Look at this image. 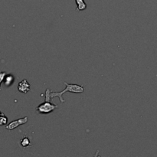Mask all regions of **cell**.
Masks as SVG:
<instances>
[{
    "instance_id": "5b68a950",
    "label": "cell",
    "mask_w": 157,
    "mask_h": 157,
    "mask_svg": "<svg viewBox=\"0 0 157 157\" xmlns=\"http://www.w3.org/2000/svg\"><path fill=\"white\" fill-rule=\"evenodd\" d=\"M76 3H77V11H83L87 9V4L84 0H75Z\"/></svg>"
},
{
    "instance_id": "30bf717a",
    "label": "cell",
    "mask_w": 157,
    "mask_h": 157,
    "mask_svg": "<svg viewBox=\"0 0 157 157\" xmlns=\"http://www.w3.org/2000/svg\"><path fill=\"white\" fill-rule=\"evenodd\" d=\"M2 114H2V113L0 112V116H1V115H2Z\"/></svg>"
},
{
    "instance_id": "7a4b0ae2",
    "label": "cell",
    "mask_w": 157,
    "mask_h": 157,
    "mask_svg": "<svg viewBox=\"0 0 157 157\" xmlns=\"http://www.w3.org/2000/svg\"><path fill=\"white\" fill-rule=\"evenodd\" d=\"M57 107L58 105L52 104V103H50V101H45V103H42V104H40L38 107L37 109H36V111L38 113H39V114H47L51 113Z\"/></svg>"
},
{
    "instance_id": "9c48e42d",
    "label": "cell",
    "mask_w": 157,
    "mask_h": 157,
    "mask_svg": "<svg viewBox=\"0 0 157 157\" xmlns=\"http://www.w3.org/2000/svg\"><path fill=\"white\" fill-rule=\"evenodd\" d=\"M6 75V73L4 72V71H1L0 72V88H1V84H2V82L4 80Z\"/></svg>"
},
{
    "instance_id": "3957f363",
    "label": "cell",
    "mask_w": 157,
    "mask_h": 157,
    "mask_svg": "<svg viewBox=\"0 0 157 157\" xmlns=\"http://www.w3.org/2000/svg\"><path fill=\"white\" fill-rule=\"evenodd\" d=\"M28 117H25L23 118L19 119V120H16L14 121L11 122L9 124H8L6 126V129H9V130H13V129H15L16 128H17L18 126H21V125H23L25 123H26L28 122Z\"/></svg>"
},
{
    "instance_id": "277c9868",
    "label": "cell",
    "mask_w": 157,
    "mask_h": 157,
    "mask_svg": "<svg viewBox=\"0 0 157 157\" xmlns=\"http://www.w3.org/2000/svg\"><path fill=\"white\" fill-rule=\"evenodd\" d=\"M18 90L19 92L27 94L28 91H30V84L28 83L26 79H24L21 82H19L18 84Z\"/></svg>"
},
{
    "instance_id": "6da1fadb",
    "label": "cell",
    "mask_w": 157,
    "mask_h": 157,
    "mask_svg": "<svg viewBox=\"0 0 157 157\" xmlns=\"http://www.w3.org/2000/svg\"><path fill=\"white\" fill-rule=\"evenodd\" d=\"M65 84L66 86V88L62 92H51L50 89H47L45 91V101H50L51 99L54 98V97H58L60 99L61 102L64 103L65 100L62 97V95L65 94V92H71V93H75V94H81L84 91L83 86H80V85L77 84H69L67 82H65Z\"/></svg>"
},
{
    "instance_id": "52a82bcc",
    "label": "cell",
    "mask_w": 157,
    "mask_h": 157,
    "mask_svg": "<svg viewBox=\"0 0 157 157\" xmlns=\"http://www.w3.org/2000/svg\"><path fill=\"white\" fill-rule=\"evenodd\" d=\"M30 145H31L30 140L27 137H25V138H23L21 140V146H23V147H27V146H29Z\"/></svg>"
},
{
    "instance_id": "ba28073f",
    "label": "cell",
    "mask_w": 157,
    "mask_h": 157,
    "mask_svg": "<svg viewBox=\"0 0 157 157\" xmlns=\"http://www.w3.org/2000/svg\"><path fill=\"white\" fill-rule=\"evenodd\" d=\"M8 123V118L2 114L0 116V126H4L6 125Z\"/></svg>"
},
{
    "instance_id": "8992f818",
    "label": "cell",
    "mask_w": 157,
    "mask_h": 157,
    "mask_svg": "<svg viewBox=\"0 0 157 157\" xmlns=\"http://www.w3.org/2000/svg\"><path fill=\"white\" fill-rule=\"evenodd\" d=\"M14 77L11 74H8V75H6L5 78H4V81H5V85L6 87H9L10 85L13 84V83L14 82Z\"/></svg>"
}]
</instances>
